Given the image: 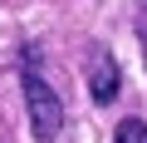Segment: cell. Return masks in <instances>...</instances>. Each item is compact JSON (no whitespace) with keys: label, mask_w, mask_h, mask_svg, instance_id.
<instances>
[{"label":"cell","mask_w":147,"mask_h":143,"mask_svg":"<svg viewBox=\"0 0 147 143\" xmlns=\"http://www.w3.org/2000/svg\"><path fill=\"white\" fill-rule=\"evenodd\" d=\"M118 89H123V69H118V59H113L103 44H93V49H88V94H93V104H113Z\"/></svg>","instance_id":"7a4b0ae2"},{"label":"cell","mask_w":147,"mask_h":143,"mask_svg":"<svg viewBox=\"0 0 147 143\" xmlns=\"http://www.w3.org/2000/svg\"><path fill=\"white\" fill-rule=\"evenodd\" d=\"M137 35H142V44H147V0H137Z\"/></svg>","instance_id":"277c9868"},{"label":"cell","mask_w":147,"mask_h":143,"mask_svg":"<svg viewBox=\"0 0 147 143\" xmlns=\"http://www.w3.org/2000/svg\"><path fill=\"white\" fill-rule=\"evenodd\" d=\"M20 84H25V109H30V133L39 143H54L64 133V104L59 94L39 79V69H20Z\"/></svg>","instance_id":"6da1fadb"},{"label":"cell","mask_w":147,"mask_h":143,"mask_svg":"<svg viewBox=\"0 0 147 143\" xmlns=\"http://www.w3.org/2000/svg\"><path fill=\"white\" fill-rule=\"evenodd\" d=\"M113 143H147V123L127 114V118H123V123L113 128Z\"/></svg>","instance_id":"3957f363"}]
</instances>
